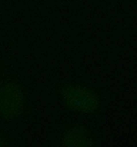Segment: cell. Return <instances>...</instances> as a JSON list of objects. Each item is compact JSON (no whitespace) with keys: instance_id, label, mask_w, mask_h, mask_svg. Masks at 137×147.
<instances>
[{"instance_id":"cell-1","label":"cell","mask_w":137,"mask_h":147,"mask_svg":"<svg viewBox=\"0 0 137 147\" xmlns=\"http://www.w3.org/2000/svg\"><path fill=\"white\" fill-rule=\"evenodd\" d=\"M32 107L27 83L13 69L0 70V123L14 124L26 119Z\"/></svg>"},{"instance_id":"cell-4","label":"cell","mask_w":137,"mask_h":147,"mask_svg":"<svg viewBox=\"0 0 137 147\" xmlns=\"http://www.w3.org/2000/svg\"><path fill=\"white\" fill-rule=\"evenodd\" d=\"M16 143V139H14V134L11 131H9L6 127L0 126V147H7L11 146Z\"/></svg>"},{"instance_id":"cell-3","label":"cell","mask_w":137,"mask_h":147,"mask_svg":"<svg viewBox=\"0 0 137 147\" xmlns=\"http://www.w3.org/2000/svg\"><path fill=\"white\" fill-rule=\"evenodd\" d=\"M51 143L59 147H93L100 143V134L84 123H69L57 129Z\"/></svg>"},{"instance_id":"cell-2","label":"cell","mask_w":137,"mask_h":147,"mask_svg":"<svg viewBox=\"0 0 137 147\" xmlns=\"http://www.w3.org/2000/svg\"><path fill=\"white\" fill-rule=\"evenodd\" d=\"M47 90L60 101L64 109L84 117H94L103 109L101 93L90 84L54 80L49 84Z\"/></svg>"}]
</instances>
